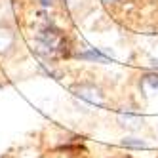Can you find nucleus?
Wrapping results in <instances>:
<instances>
[{
    "label": "nucleus",
    "instance_id": "1",
    "mask_svg": "<svg viewBox=\"0 0 158 158\" xmlns=\"http://www.w3.org/2000/svg\"><path fill=\"white\" fill-rule=\"evenodd\" d=\"M36 44H38V52L44 55H63L67 52V42L65 36L61 35L59 29H55L52 25H46L44 29L38 31L36 36Z\"/></svg>",
    "mask_w": 158,
    "mask_h": 158
},
{
    "label": "nucleus",
    "instance_id": "2",
    "mask_svg": "<svg viewBox=\"0 0 158 158\" xmlns=\"http://www.w3.org/2000/svg\"><path fill=\"white\" fill-rule=\"evenodd\" d=\"M71 92L76 99H82L89 105H103L105 103V95L101 92V88H97L95 84H74L71 86Z\"/></svg>",
    "mask_w": 158,
    "mask_h": 158
},
{
    "label": "nucleus",
    "instance_id": "3",
    "mask_svg": "<svg viewBox=\"0 0 158 158\" xmlns=\"http://www.w3.org/2000/svg\"><path fill=\"white\" fill-rule=\"evenodd\" d=\"M118 124L122 128H126V130H139V128H143V124H145V120H143V116H139V114H133V112H120L118 114Z\"/></svg>",
    "mask_w": 158,
    "mask_h": 158
},
{
    "label": "nucleus",
    "instance_id": "4",
    "mask_svg": "<svg viewBox=\"0 0 158 158\" xmlns=\"http://www.w3.org/2000/svg\"><path fill=\"white\" fill-rule=\"evenodd\" d=\"M14 42H15L14 31L10 27H6V25H0V55H6L10 50H12Z\"/></svg>",
    "mask_w": 158,
    "mask_h": 158
},
{
    "label": "nucleus",
    "instance_id": "5",
    "mask_svg": "<svg viewBox=\"0 0 158 158\" xmlns=\"http://www.w3.org/2000/svg\"><path fill=\"white\" fill-rule=\"evenodd\" d=\"M78 57H82V59H92V61H99V63H107L109 61V57L107 55H103L101 52H97V50H88V52H82V53H78Z\"/></svg>",
    "mask_w": 158,
    "mask_h": 158
},
{
    "label": "nucleus",
    "instance_id": "6",
    "mask_svg": "<svg viewBox=\"0 0 158 158\" xmlns=\"http://www.w3.org/2000/svg\"><path fill=\"white\" fill-rule=\"evenodd\" d=\"M122 145L128 147V149H145V147H147V141L135 139V137H126V139H122Z\"/></svg>",
    "mask_w": 158,
    "mask_h": 158
},
{
    "label": "nucleus",
    "instance_id": "7",
    "mask_svg": "<svg viewBox=\"0 0 158 158\" xmlns=\"http://www.w3.org/2000/svg\"><path fill=\"white\" fill-rule=\"evenodd\" d=\"M141 82H143V86H145L147 89H156V88H158V74H156V73L145 74Z\"/></svg>",
    "mask_w": 158,
    "mask_h": 158
},
{
    "label": "nucleus",
    "instance_id": "8",
    "mask_svg": "<svg viewBox=\"0 0 158 158\" xmlns=\"http://www.w3.org/2000/svg\"><path fill=\"white\" fill-rule=\"evenodd\" d=\"M42 6H52V0H40Z\"/></svg>",
    "mask_w": 158,
    "mask_h": 158
},
{
    "label": "nucleus",
    "instance_id": "9",
    "mask_svg": "<svg viewBox=\"0 0 158 158\" xmlns=\"http://www.w3.org/2000/svg\"><path fill=\"white\" fill-rule=\"evenodd\" d=\"M105 2H116V0H105Z\"/></svg>",
    "mask_w": 158,
    "mask_h": 158
},
{
    "label": "nucleus",
    "instance_id": "10",
    "mask_svg": "<svg viewBox=\"0 0 158 158\" xmlns=\"http://www.w3.org/2000/svg\"><path fill=\"white\" fill-rule=\"evenodd\" d=\"M116 158H128V156H116Z\"/></svg>",
    "mask_w": 158,
    "mask_h": 158
}]
</instances>
